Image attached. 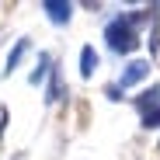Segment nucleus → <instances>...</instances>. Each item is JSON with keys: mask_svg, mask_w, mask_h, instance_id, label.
<instances>
[{"mask_svg": "<svg viewBox=\"0 0 160 160\" xmlns=\"http://www.w3.org/2000/svg\"><path fill=\"white\" fill-rule=\"evenodd\" d=\"M104 42H108V49H112V52H122V56H129V52L139 45V32L132 28V24H129L122 14H118L115 21L104 24Z\"/></svg>", "mask_w": 160, "mask_h": 160, "instance_id": "1", "label": "nucleus"}, {"mask_svg": "<svg viewBox=\"0 0 160 160\" xmlns=\"http://www.w3.org/2000/svg\"><path fill=\"white\" fill-rule=\"evenodd\" d=\"M143 80H150V59H129V63H125V70L118 73V87L125 91V87L143 84Z\"/></svg>", "mask_w": 160, "mask_h": 160, "instance_id": "2", "label": "nucleus"}, {"mask_svg": "<svg viewBox=\"0 0 160 160\" xmlns=\"http://www.w3.org/2000/svg\"><path fill=\"white\" fill-rule=\"evenodd\" d=\"M42 11L49 14V21H52V24H66V21H70V14H73V7L66 4V0H42Z\"/></svg>", "mask_w": 160, "mask_h": 160, "instance_id": "3", "label": "nucleus"}, {"mask_svg": "<svg viewBox=\"0 0 160 160\" xmlns=\"http://www.w3.org/2000/svg\"><path fill=\"white\" fill-rule=\"evenodd\" d=\"M98 52L91 49V45H84V49H80V77H84V80H91L94 77V70H98Z\"/></svg>", "mask_w": 160, "mask_h": 160, "instance_id": "4", "label": "nucleus"}, {"mask_svg": "<svg viewBox=\"0 0 160 160\" xmlns=\"http://www.w3.org/2000/svg\"><path fill=\"white\" fill-rule=\"evenodd\" d=\"M136 108H139V115L150 112V108H160V87H157V84H150V91H143V94L136 98Z\"/></svg>", "mask_w": 160, "mask_h": 160, "instance_id": "5", "label": "nucleus"}, {"mask_svg": "<svg viewBox=\"0 0 160 160\" xmlns=\"http://www.w3.org/2000/svg\"><path fill=\"white\" fill-rule=\"evenodd\" d=\"M59 98H63V77H59L56 66H52V70H49V91H45V101L52 104V101H59Z\"/></svg>", "mask_w": 160, "mask_h": 160, "instance_id": "6", "label": "nucleus"}, {"mask_svg": "<svg viewBox=\"0 0 160 160\" xmlns=\"http://www.w3.org/2000/svg\"><path fill=\"white\" fill-rule=\"evenodd\" d=\"M24 52H28V38H21V42H18V45H14V49H11V56H7V70H4V73H7V77H11V73H14V70H18V63H21V59H24Z\"/></svg>", "mask_w": 160, "mask_h": 160, "instance_id": "7", "label": "nucleus"}, {"mask_svg": "<svg viewBox=\"0 0 160 160\" xmlns=\"http://www.w3.org/2000/svg\"><path fill=\"white\" fill-rule=\"evenodd\" d=\"M49 70H52V59H49V52H42V56H38V66H35L32 77H28V84H42V80L49 77Z\"/></svg>", "mask_w": 160, "mask_h": 160, "instance_id": "8", "label": "nucleus"}, {"mask_svg": "<svg viewBox=\"0 0 160 160\" xmlns=\"http://www.w3.org/2000/svg\"><path fill=\"white\" fill-rule=\"evenodd\" d=\"M143 129H160V108L143 112Z\"/></svg>", "mask_w": 160, "mask_h": 160, "instance_id": "9", "label": "nucleus"}, {"mask_svg": "<svg viewBox=\"0 0 160 160\" xmlns=\"http://www.w3.org/2000/svg\"><path fill=\"white\" fill-rule=\"evenodd\" d=\"M104 94H108L112 101H122V87H118V84H112V87H108V91H104Z\"/></svg>", "mask_w": 160, "mask_h": 160, "instance_id": "10", "label": "nucleus"}]
</instances>
